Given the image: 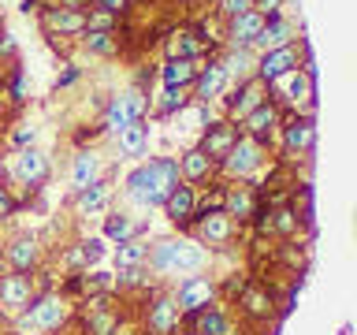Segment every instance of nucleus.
<instances>
[{"mask_svg": "<svg viewBox=\"0 0 357 335\" xmlns=\"http://www.w3.org/2000/svg\"><path fill=\"white\" fill-rule=\"evenodd\" d=\"M242 127H245L242 131L245 138H253V142L264 145L268 138H272V131L279 127V105H275V100H261V105L242 119Z\"/></svg>", "mask_w": 357, "mask_h": 335, "instance_id": "11", "label": "nucleus"}, {"mask_svg": "<svg viewBox=\"0 0 357 335\" xmlns=\"http://www.w3.org/2000/svg\"><path fill=\"white\" fill-rule=\"evenodd\" d=\"M178 328V306L172 295H160L149 306V332L153 335H172Z\"/></svg>", "mask_w": 357, "mask_h": 335, "instance_id": "21", "label": "nucleus"}, {"mask_svg": "<svg viewBox=\"0 0 357 335\" xmlns=\"http://www.w3.org/2000/svg\"><path fill=\"white\" fill-rule=\"evenodd\" d=\"M30 138H33V127H30V131H19V134H15V145H26Z\"/></svg>", "mask_w": 357, "mask_h": 335, "instance_id": "41", "label": "nucleus"}, {"mask_svg": "<svg viewBox=\"0 0 357 335\" xmlns=\"http://www.w3.org/2000/svg\"><path fill=\"white\" fill-rule=\"evenodd\" d=\"M15 179L22 186H41L45 179H49V156L45 153H38V149H22L19 156H15Z\"/></svg>", "mask_w": 357, "mask_h": 335, "instance_id": "13", "label": "nucleus"}, {"mask_svg": "<svg viewBox=\"0 0 357 335\" xmlns=\"http://www.w3.org/2000/svg\"><path fill=\"white\" fill-rule=\"evenodd\" d=\"M172 298H175V306H178V317H194V313H201L205 306H212L216 287H212L208 276H186Z\"/></svg>", "mask_w": 357, "mask_h": 335, "instance_id": "6", "label": "nucleus"}, {"mask_svg": "<svg viewBox=\"0 0 357 335\" xmlns=\"http://www.w3.org/2000/svg\"><path fill=\"white\" fill-rule=\"evenodd\" d=\"M97 179H100V161H97V153L82 149V153L75 156V168H71V190L78 194V190L93 186Z\"/></svg>", "mask_w": 357, "mask_h": 335, "instance_id": "25", "label": "nucleus"}, {"mask_svg": "<svg viewBox=\"0 0 357 335\" xmlns=\"http://www.w3.org/2000/svg\"><path fill=\"white\" fill-rule=\"evenodd\" d=\"M108 194H112V190H108V183H100V179L93 186L78 190V212H100L108 205Z\"/></svg>", "mask_w": 357, "mask_h": 335, "instance_id": "29", "label": "nucleus"}, {"mask_svg": "<svg viewBox=\"0 0 357 335\" xmlns=\"http://www.w3.org/2000/svg\"><path fill=\"white\" fill-rule=\"evenodd\" d=\"M223 86H227V71H223V64H208V67H197V78H194V97L205 105V100L220 97Z\"/></svg>", "mask_w": 357, "mask_h": 335, "instance_id": "17", "label": "nucleus"}, {"mask_svg": "<svg viewBox=\"0 0 357 335\" xmlns=\"http://www.w3.org/2000/svg\"><path fill=\"white\" fill-rule=\"evenodd\" d=\"M279 4H283V0H253V11L264 19H272V15H279Z\"/></svg>", "mask_w": 357, "mask_h": 335, "instance_id": "38", "label": "nucleus"}, {"mask_svg": "<svg viewBox=\"0 0 357 335\" xmlns=\"http://www.w3.org/2000/svg\"><path fill=\"white\" fill-rule=\"evenodd\" d=\"M15 209H19V201L8 194V186H0V220H8V216H11V212H15Z\"/></svg>", "mask_w": 357, "mask_h": 335, "instance_id": "39", "label": "nucleus"}, {"mask_svg": "<svg viewBox=\"0 0 357 335\" xmlns=\"http://www.w3.org/2000/svg\"><path fill=\"white\" fill-rule=\"evenodd\" d=\"M290 22L283 15H272V19H264V27L261 34L253 38V49H261V52H272V49H283V45H290Z\"/></svg>", "mask_w": 357, "mask_h": 335, "instance_id": "22", "label": "nucleus"}, {"mask_svg": "<svg viewBox=\"0 0 357 335\" xmlns=\"http://www.w3.org/2000/svg\"><path fill=\"white\" fill-rule=\"evenodd\" d=\"M86 332L89 335H112V332H116V313H112V309H97L93 317L86 320Z\"/></svg>", "mask_w": 357, "mask_h": 335, "instance_id": "33", "label": "nucleus"}, {"mask_svg": "<svg viewBox=\"0 0 357 335\" xmlns=\"http://www.w3.org/2000/svg\"><path fill=\"white\" fill-rule=\"evenodd\" d=\"M261 100H264V82H261V78H245V82H242L238 89H234L231 97H227L231 123H234V119H245L257 105H261Z\"/></svg>", "mask_w": 357, "mask_h": 335, "instance_id": "14", "label": "nucleus"}, {"mask_svg": "<svg viewBox=\"0 0 357 335\" xmlns=\"http://www.w3.org/2000/svg\"><path fill=\"white\" fill-rule=\"evenodd\" d=\"M93 4H97V11H105V15H123V11H127V4H130V0H93Z\"/></svg>", "mask_w": 357, "mask_h": 335, "instance_id": "37", "label": "nucleus"}, {"mask_svg": "<svg viewBox=\"0 0 357 335\" xmlns=\"http://www.w3.org/2000/svg\"><path fill=\"white\" fill-rule=\"evenodd\" d=\"M160 78H164V89H186V86H194L197 60H167Z\"/></svg>", "mask_w": 357, "mask_h": 335, "instance_id": "26", "label": "nucleus"}, {"mask_svg": "<svg viewBox=\"0 0 357 335\" xmlns=\"http://www.w3.org/2000/svg\"><path fill=\"white\" fill-rule=\"evenodd\" d=\"M164 212H167V220H172L178 231L194 228V216H197V194H194V186L178 179V186L164 201Z\"/></svg>", "mask_w": 357, "mask_h": 335, "instance_id": "8", "label": "nucleus"}, {"mask_svg": "<svg viewBox=\"0 0 357 335\" xmlns=\"http://www.w3.org/2000/svg\"><path fill=\"white\" fill-rule=\"evenodd\" d=\"M183 108H186L183 89H164V97L156 100V112H160V116H175V112H183Z\"/></svg>", "mask_w": 357, "mask_h": 335, "instance_id": "35", "label": "nucleus"}, {"mask_svg": "<svg viewBox=\"0 0 357 335\" xmlns=\"http://www.w3.org/2000/svg\"><path fill=\"white\" fill-rule=\"evenodd\" d=\"M145 265L160 276H190L205 265V246L190 242V239H164L153 250H145Z\"/></svg>", "mask_w": 357, "mask_h": 335, "instance_id": "2", "label": "nucleus"}, {"mask_svg": "<svg viewBox=\"0 0 357 335\" xmlns=\"http://www.w3.org/2000/svg\"><path fill=\"white\" fill-rule=\"evenodd\" d=\"M238 302H242V309L250 313V317H268V309H272V298H268L261 287H245Z\"/></svg>", "mask_w": 357, "mask_h": 335, "instance_id": "32", "label": "nucleus"}, {"mask_svg": "<svg viewBox=\"0 0 357 335\" xmlns=\"http://www.w3.org/2000/svg\"><path fill=\"white\" fill-rule=\"evenodd\" d=\"M145 145H149V123L145 119H134L130 127L119 131V153L123 156H142Z\"/></svg>", "mask_w": 357, "mask_h": 335, "instance_id": "27", "label": "nucleus"}, {"mask_svg": "<svg viewBox=\"0 0 357 335\" xmlns=\"http://www.w3.org/2000/svg\"><path fill=\"white\" fill-rule=\"evenodd\" d=\"M190 324H194V335H231V317L220 306H205L190 317Z\"/></svg>", "mask_w": 357, "mask_h": 335, "instance_id": "24", "label": "nucleus"}, {"mask_svg": "<svg viewBox=\"0 0 357 335\" xmlns=\"http://www.w3.org/2000/svg\"><path fill=\"white\" fill-rule=\"evenodd\" d=\"M290 71H298V49L294 45H283V49H272V52H264L261 60H257V75L253 78H261V82H275V78H283Z\"/></svg>", "mask_w": 357, "mask_h": 335, "instance_id": "9", "label": "nucleus"}, {"mask_svg": "<svg viewBox=\"0 0 357 335\" xmlns=\"http://www.w3.org/2000/svg\"><path fill=\"white\" fill-rule=\"evenodd\" d=\"M145 265V246L138 242H119V268L127 272V268H138Z\"/></svg>", "mask_w": 357, "mask_h": 335, "instance_id": "34", "label": "nucleus"}, {"mask_svg": "<svg viewBox=\"0 0 357 335\" xmlns=\"http://www.w3.org/2000/svg\"><path fill=\"white\" fill-rule=\"evenodd\" d=\"M75 78H78V71H75V67H67V71H63V78H60V86H71Z\"/></svg>", "mask_w": 357, "mask_h": 335, "instance_id": "40", "label": "nucleus"}, {"mask_svg": "<svg viewBox=\"0 0 357 335\" xmlns=\"http://www.w3.org/2000/svg\"><path fill=\"white\" fill-rule=\"evenodd\" d=\"M134 220L130 216H123V212H112V216L105 220V239H112V242H130L134 239Z\"/></svg>", "mask_w": 357, "mask_h": 335, "instance_id": "30", "label": "nucleus"}, {"mask_svg": "<svg viewBox=\"0 0 357 335\" xmlns=\"http://www.w3.org/2000/svg\"><path fill=\"white\" fill-rule=\"evenodd\" d=\"M261 164H264V145L245 138V134H238V142H234L227 149V156L220 161V168L234 179H250L253 172H261Z\"/></svg>", "mask_w": 357, "mask_h": 335, "instance_id": "4", "label": "nucleus"}, {"mask_svg": "<svg viewBox=\"0 0 357 335\" xmlns=\"http://www.w3.org/2000/svg\"><path fill=\"white\" fill-rule=\"evenodd\" d=\"M223 212L242 223V220H253L257 216V190L253 186H227L223 190Z\"/></svg>", "mask_w": 357, "mask_h": 335, "instance_id": "15", "label": "nucleus"}, {"mask_svg": "<svg viewBox=\"0 0 357 335\" xmlns=\"http://www.w3.org/2000/svg\"><path fill=\"white\" fill-rule=\"evenodd\" d=\"M82 45H86L93 56H116V52H119V38H116L112 30H86Z\"/></svg>", "mask_w": 357, "mask_h": 335, "instance_id": "28", "label": "nucleus"}, {"mask_svg": "<svg viewBox=\"0 0 357 335\" xmlns=\"http://www.w3.org/2000/svg\"><path fill=\"white\" fill-rule=\"evenodd\" d=\"M41 22H45V30H52V34H86L82 8H45Z\"/></svg>", "mask_w": 357, "mask_h": 335, "instance_id": "16", "label": "nucleus"}, {"mask_svg": "<svg viewBox=\"0 0 357 335\" xmlns=\"http://www.w3.org/2000/svg\"><path fill=\"white\" fill-rule=\"evenodd\" d=\"M15 335H19V332H15Z\"/></svg>", "mask_w": 357, "mask_h": 335, "instance_id": "43", "label": "nucleus"}, {"mask_svg": "<svg viewBox=\"0 0 357 335\" xmlns=\"http://www.w3.org/2000/svg\"><path fill=\"white\" fill-rule=\"evenodd\" d=\"M175 186H178V161H172V156H153L127 175V198L142 209L164 205Z\"/></svg>", "mask_w": 357, "mask_h": 335, "instance_id": "1", "label": "nucleus"}, {"mask_svg": "<svg viewBox=\"0 0 357 335\" xmlns=\"http://www.w3.org/2000/svg\"><path fill=\"white\" fill-rule=\"evenodd\" d=\"M67 317H71V309L60 295H41L15 317V328L19 335H52Z\"/></svg>", "mask_w": 357, "mask_h": 335, "instance_id": "3", "label": "nucleus"}, {"mask_svg": "<svg viewBox=\"0 0 357 335\" xmlns=\"http://www.w3.org/2000/svg\"><path fill=\"white\" fill-rule=\"evenodd\" d=\"M194 228H197V239H201V242H208V246H227V242L234 239V220H231L223 209L197 216V220H194Z\"/></svg>", "mask_w": 357, "mask_h": 335, "instance_id": "12", "label": "nucleus"}, {"mask_svg": "<svg viewBox=\"0 0 357 335\" xmlns=\"http://www.w3.org/2000/svg\"><path fill=\"white\" fill-rule=\"evenodd\" d=\"M38 261H41V246H38V239H30V234H22V239H15L8 246V265H11V272H33L38 268Z\"/></svg>", "mask_w": 357, "mask_h": 335, "instance_id": "18", "label": "nucleus"}, {"mask_svg": "<svg viewBox=\"0 0 357 335\" xmlns=\"http://www.w3.org/2000/svg\"><path fill=\"white\" fill-rule=\"evenodd\" d=\"M145 108H149V97H145L142 89H130V94L112 97V100H108V108H105V131L119 134L123 127H130L134 119H142V116H145Z\"/></svg>", "mask_w": 357, "mask_h": 335, "instance_id": "5", "label": "nucleus"}, {"mask_svg": "<svg viewBox=\"0 0 357 335\" xmlns=\"http://www.w3.org/2000/svg\"><path fill=\"white\" fill-rule=\"evenodd\" d=\"M220 11L227 19H234V15H242V11H253V0H220Z\"/></svg>", "mask_w": 357, "mask_h": 335, "instance_id": "36", "label": "nucleus"}, {"mask_svg": "<svg viewBox=\"0 0 357 335\" xmlns=\"http://www.w3.org/2000/svg\"><path fill=\"white\" fill-rule=\"evenodd\" d=\"M283 145H287V153H312V145H317V127H312V119L309 116L290 119L283 127Z\"/></svg>", "mask_w": 357, "mask_h": 335, "instance_id": "19", "label": "nucleus"}, {"mask_svg": "<svg viewBox=\"0 0 357 335\" xmlns=\"http://www.w3.org/2000/svg\"><path fill=\"white\" fill-rule=\"evenodd\" d=\"M33 298H38V295H33V283H30V276H26V272L0 276V309H4V313L19 317V313L26 309Z\"/></svg>", "mask_w": 357, "mask_h": 335, "instance_id": "7", "label": "nucleus"}, {"mask_svg": "<svg viewBox=\"0 0 357 335\" xmlns=\"http://www.w3.org/2000/svg\"><path fill=\"white\" fill-rule=\"evenodd\" d=\"M238 127H234V123L227 119V123H208V127H205V134H201V145H197V149L201 153H205L208 156V161H223V156H227V149H231V145L234 142H238Z\"/></svg>", "mask_w": 357, "mask_h": 335, "instance_id": "10", "label": "nucleus"}, {"mask_svg": "<svg viewBox=\"0 0 357 335\" xmlns=\"http://www.w3.org/2000/svg\"><path fill=\"white\" fill-rule=\"evenodd\" d=\"M261 27H264V15H257V11H242V15H234L231 27H227L231 49H250L253 38L261 34Z\"/></svg>", "mask_w": 357, "mask_h": 335, "instance_id": "20", "label": "nucleus"}, {"mask_svg": "<svg viewBox=\"0 0 357 335\" xmlns=\"http://www.w3.org/2000/svg\"><path fill=\"white\" fill-rule=\"evenodd\" d=\"M216 172V161H208L205 153L201 149H190V153H183L178 156V179H183V183H205V179Z\"/></svg>", "mask_w": 357, "mask_h": 335, "instance_id": "23", "label": "nucleus"}, {"mask_svg": "<svg viewBox=\"0 0 357 335\" xmlns=\"http://www.w3.org/2000/svg\"><path fill=\"white\" fill-rule=\"evenodd\" d=\"M78 4H86V0H60V8H78Z\"/></svg>", "mask_w": 357, "mask_h": 335, "instance_id": "42", "label": "nucleus"}, {"mask_svg": "<svg viewBox=\"0 0 357 335\" xmlns=\"http://www.w3.org/2000/svg\"><path fill=\"white\" fill-rule=\"evenodd\" d=\"M220 64H223V71H227V78L238 75L242 82H245V78H253L250 75V67H253V52L250 49H231V56H227V60H220Z\"/></svg>", "mask_w": 357, "mask_h": 335, "instance_id": "31", "label": "nucleus"}]
</instances>
